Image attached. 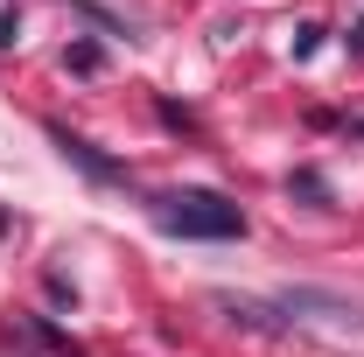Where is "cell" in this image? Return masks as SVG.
<instances>
[{
    "mask_svg": "<svg viewBox=\"0 0 364 357\" xmlns=\"http://www.w3.org/2000/svg\"><path fill=\"white\" fill-rule=\"evenodd\" d=\"M147 211L168 238H245V211L218 189H154Z\"/></svg>",
    "mask_w": 364,
    "mask_h": 357,
    "instance_id": "obj_1",
    "label": "cell"
},
{
    "mask_svg": "<svg viewBox=\"0 0 364 357\" xmlns=\"http://www.w3.org/2000/svg\"><path fill=\"white\" fill-rule=\"evenodd\" d=\"M49 140H56V147H63V161H77V169H85L91 182H134V169H127V161H105V154H98L91 140L63 134V127H49Z\"/></svg>",
    "mask_w": 364,
    "mask_h": 357,
    "instance_id": "obj_2",
    "label": "cell"
},
{
    "mask_svg": "<svg viewBox=\"0 0 364 357\" xmlns=\"http://www.w3.org/2000/svg\"><path fill=\"white\" fill-rule=\"evenodd\" d=\"M105 56H98V43H77V49H63V70H77V78H91Z\"/></svg>",
    "mask_w": 364,
    "mask_h": 357,
    "instance_id": "obj_3",
    "label": "cell"
}]
</instances>
